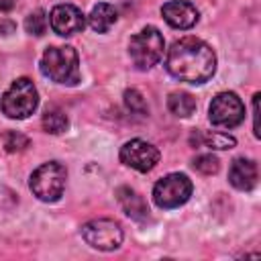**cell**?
<instances>
[{"instance_id": "cb8c5ba5", "label": "cell", "mask_w": 261, "mask_h": 261, "mask_svg": "<svg viewBox=\"0 0 261 261\" xmlns=\"http://www.w3.org/2000/svg\"><path fill=\"white\" fill-rule=\"evenodd\" d=\"M14 4H16V0H0V12H8V10H12Z\"/></svg>"}, {"instance_id": "ac0fdd59", "label": "cell", "mask_w": 261, "mask_h": 261, "mask_svg": "<svg viewBox=\"0 0 261 261\" xmlns=\"http://www.w3.org/2000/svg\"><path fill=\"white\" fill-rule=\"evenodd\" d=\"M124 106H126V110H128V112L139 114V116H145V114L149 112V108H147V102H145L143 94H141L139 90H135V88H130V90H126V92H124Z\"/></svg>"}, {"instance_id": "8992f818", "label": "cell", "mask_w": 261, "mask_h": 261, "mask_svg": "<svg viewBox=\"0 0 261 261\" xmlns=\"http://www.w3.org/2000/svg\"><path fill=\"white\" fill-rule=\"evenodd\" d=\"M192 190L194 186L186 173H169L155 184L153 202L163 210H171L186 204L192 196Z\"/></svg>"}, {"instance_id": "5b68a950", "label": "cell", "mask_w": 261, "mask_h": 261, "mask_svg": "<svg viewBox=\"0 0 261 261\" xmlns=\"http://www.w3.org/2000/svg\"><path fill=\"white\" fill-rule=\"evenodd\" d=\"M163 49H165L163 35L155 27H145L135 37H130L128 43V55L139 69L153 67L163 57Z\"/></svg>"}, {"instance_id": "9a60e30c", "label": "cell", "mask_w": 261, "mask_h": 261, "mask_svg": "<svg viewBox=\"0 0 261 261\" xmlns=\"http://www.w3.org/2000/svg\"><path fill=\"white\" fill-rule=\"evenodd\" d=\"M167 108L171 110V114L179 118H188L196 110V98L190 92H171L167 98Z\"/></svg>"}, {"instance_id": "603a6c76", "label": "cell", "mask_w": 261, "mask_h": 261, "mask_svg": "<svg viewBox=\"0 0 261 261\" xmlns=\"http://www.w3.org/2000/svg\"><path fill=\"white\" fill-rule=\"evenodd\" d=\"M259 98H261V94L253 96V133H255L257 139L261 137V130H259Z\"/></svg>"}, {"instance_id": "30bf717a", "label": "cell", "mask_w": 261, "mask_h": 261, "mask_svg": "<svg viewBox=\"0 0 261 261\" xmlns=\"http://www.w3.org/2000/svg\"><path fill=\"white\" fill-rule=\"evenodd\" d=\"M49 20H51V29L61 37H71V35L84 31V27H86V16L73 4H57L51 10Z\"/></svg>"}, {"instance_id": "5bb4252c", "label": "cell", "mask_w": 261, "mask_h": 261, "mask_svg": "<svg viewBox=\"0 0 261 261\" xmlns=\"http://www.w3.org/2000/svg\"><path fill=\"white\" fill-rule=\"evenodd\" d=\"M116 10H114V6L112 4H108V2H100V4H96L94 8H92V12H90V16H88V22H90V27L96 31V33H106L114 22H116Z\"/></svg>"}, {"instance_id": "6da1fadb", "label": "cell", "mask_w": 261, "mask_h": 261, "mask_svg": "<svg viewBox=\"0 0 261 261\" xmlns=\"http://www.w3.org/2000/svg\"><path fill=\"white\" fill-rule=\"evenodd\" d=\"M165 67L179 82L204 84L216 71V55L202 39L184 37L167 49Z\"/></svg>"}, {"instance_id": "2e32d148", "label": "cell", "mask_w": 261, "mask_h": 261, "mask_svg": "<svg viewBox=\"0 0 261 261\" xmlns=\"http://www.w3.org/2000/svg\"><path fill=\"white\" fill-rule=\"evenodd\" d=\"M41 122H43V128H45L47 133H51V135H59V133H63V130L69 126L67 114H65L61 108H57V106H49V108L45 110Z\"/></svg>"}, {"instance_id": "d6986e66", "label": "cell", "mask_w": 261, "mask_h": 261, "mask_svg": "<svg viewBox=\"0 0 261 261\" xmlns=\"http://www.w3.org/2000/svg\"><path fill=\"white\" fill-rule=\"evenodd\" d=\"M2 145H4V149L8 153H20V151H24L31 145V141H29L27 135H22L18 130H8L2 137Z\"/></svg>"}, {"instance_id": "9c48e42d", "label": "cell", "mask_w": 261, "mask_h": 261, "mask_svg": "<svg viewBox=\"0 0 261 261\" xmlns=\"http://www.w3.org/2000/svg\"><path fill=\"white\" fill-rule=\"evenodd\" d=\"M120 161L137 171H151L159 163V149L143 139H130L120 147Z\"/></svg>"}, {"instance_id": "4fadbf2b", "label": "cell", "mask_w": 261, "mask_h": 261, "mask_svg": "<svg viewBox=\"0 0 261 261\" xmlns=\"http://www.w3.org/2000/svg\"><path fill=\"white\" fill-rule=\"evenodd\" d=\"M228 181L237 190H243V192L253 190L257 186V165H255V161L253 159H245V157H237L230 163Z\"/></svg>"}, {"instance_id": "52a82bcc", "label": "cell", "mask_w": 261, "mask_h": 261, "mask_svg": "<svg viewBox=\"0 0 261 261\" xmlns=\"http://www.w3.org/2000/svg\"><path fill=\"white\" fill-rule=\"evenodd\" d=\"M84 241L98 251H114L122 245V228L112 218H94L82 226Z\"/></svg>"}, {"instance_id": "7a4b0ae2", "label": "cell", "mask_w": 261, "mask_h": 261, "mask_svg": "<svg viewBox=\"0 0 261 261\" xmlns=\"http://www.w3.org/2000/svg\"><path fill=\"white\" fill-rule=\"evenodd\" d=\"M41 73L57 84L73 86L80 82V59L73 47H49L41 57Z\"/></svg>"}, {"instance_id": "7402d4cb", "label": "cell", "mask_w": 261, "mask_h": 261, "mask_svg": "<svg viewBox=\"0 0 261 261\" xmlns=\"http://www.w3.org/2000/svg\"><path fill=\"white\" fill-rule=\"evenodd\" d=\"M16 204V194L0 184V208H12Z\"/></svg>"}, {"instance_id": "277c9868", "label": "cell", "mask_w": 261, "mask_h": 261, "mask_svg": "<svg viewBox=\"0 0 261 261\" xmlns=\"http://www.w3.org/2000/svg\"><path fill=\"white\" fill-rule=\"evenodd\" d=\"M39 106V94L29 77H18L4 92L0 108L8 118H27Z\"/></svg>"}, {"instance_id": "8fae6325", "label": "cell", "mask_w": 261, "mask_h": 261, "mask_svg": "<svg viewBox=\"0 0 261 261\" xmlns=\"http://www.w3.org/2000/svg\"><path fill=\"white\" fill-rule=\"evenodd\" d=\"M161 14L165 18V22L173 29H192L198 22V10L194 4L186 2V0H169L163 4Z\"/></svg>"}, {"instance_id": "ba28073f", "label": "cell", "mask_w": 261, "mask_h": 261, "mask_svg": "<svg viewBox=\"0 0 261 261\" xmlns=\"http://www.w3.org/2000/svg\"><path fill=\"white\" fill-rule=\"evenodd\" d=\"M208 118L214 126L234 128L245 120V106L234 92H220L210 102Z\"/></svg>"}, {"instance_id": "44dd1931", "label": "cell", "mask_w": 261, "mask_h": 261, "mask_svg": "<svg viewBox=\"0 0 261 261\" xmlns=\"http://www.w3.org/2000/svg\"><path fill=\"white\" fill-rule=\"evenodd\" d=\"M192 165H194L196 171H200V173H204V175H212V173H216L218 167H220V163H218V159H216L214 155H198Z\"/></svg>"}, {"instance_id": "3957f363", "label": "cell", "mask_w": 261, "mask_h": 261, "mask_svg": "<svg viewBox=\"0 0 261 261\" xmlns=\"http://www.w3.org/2000/svg\"><path fill=\"white\" fill-rule=\"evenodd\" d=\"M65 179H67L65 165L59 161H47L31 173L29 188L41 202H57L65 190Z\"/></svg>"}, {"instance_id": "7c38bea8", "label": "cell", "mask_w": 261, "mask_h": 261, "mask_svg": "<svg viewBox=\"0 0 261 261\" xmlns=\"http://www.w3.org/2000/svg\"><path fill=\"white\" fill-rule=\"evenodd\" d=\"M114 194H116V200H118L120 208L124 210V214L128 218L139 220V222H145L149 218V206H147L145 198L139 192H135L128 186H120V188H116Z\"/></svg>"}, {"instance_id": "ffe728a7", "label": "cell", "mask_w": 261, "mask_h": 261, "mask_svg": "<svg viewBox=\"0 0 261 261\" xmlns=\"http://www.w3.org/2000/svg\"><path fill=\"white\" fill-rule=\"evenodd\" d=\"M24 29H27V33H31L35 37L45 35V31H47V14H45V10H41V8L33 10L24 20Z\"/></svg>"}, {"instance_id": "e0dca14e", "label": "cell", "mask_w": 261, "mask_h": 261, "mask_svg": "<svg viewBox=\"0 0 261 261\" xmlns=\"http://www.w3.org/2000/svg\"><path fill=\"white\" fill-rule=\"evenodd\" d=\"M200 145L216 149V151H224V149H232L237 145V139L232 135L212 130V133H200Z\"/></svg>"}]
</instances>
